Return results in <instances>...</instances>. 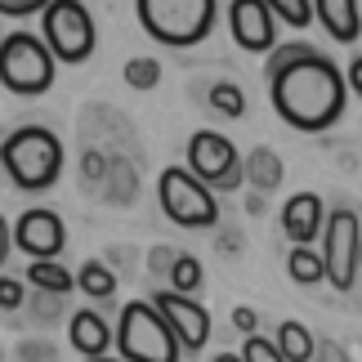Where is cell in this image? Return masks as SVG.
<instances>
[{
	"label": "cell",
	"instance_id": "1",
	"mask_svg": "<svg viewBox=\"0 0 362 362\" xmlns=\"http://www.w3.org/2000/svg\"><path fill=\"white\" fill-rule=\"evenodd\" d=\"M349 76L313 45H286L269 54V103L291 130L322 134L344 117Z\"/></svg>",
	"mask_w": 362,
	"mask_h": 362
},
{
	"label": "cell",
	"instance_id": "2",
	"mask_svg": "<svg viewBox=\"0 0 362 362\" xmlns=\"http://www.w3.org/2000/svg\"><path fill=\"white\" fill-rule=\"evenodd\" d=\"M0 170L23 192L54 188L63 175V139L49 125H18L0 139Z\"/></svg>",
	"mask_w": 362,
	"mask_h": 362
},
{
	"label": "cell",
	"instance_id": "3",
	"mask_svg": "<svg viewBox=\"0 0 362 362\" xmlns=\"http://www.w3.org/2000/svg\"><path fill=\"white\" fill-rule=\"evenodd\" d=\"M117 358L125 362H179L184 344L152 300H130L117 317Z\"/></svg>",
	"mask_w": 362,
	"mask_h": 362
},
{
	"label": "cell",
	"instance_id": "4",
	"mask_svg": "<svg viewBox=\"0 0 362 362\" xmlns=\"http://www.w3.org/2000/svg\"><path fill=\"white\" fill-rule=\"evenodd\" d=\"M134 9H139L144 32L170 49L202 45L219 18L215 0H134Z\"/></svg>",
	"mask_w": 362,
	"mask_h": 362
},
{
	"label": "cell",
	"instance_id": "5",
	"mask_svg": "<svg viewBox=\"0 0 362 362\" xmlns=\"http://www.w3.org/2000/svg\"><path fill=\"white\" fill-rule=\"evenodd\" d=\"M54 49L45 45V36H32V32H13L0 40V86L18 99H36L54 86Z\"/></svg>",
	"mask_w": 362,
	"mask_h": 362
},
{
	"label": "cell",
	"instance_id": "6",
	"mask_svg": "<svg viewBox=\"0 0 362 362\" xmlns=\"http://www.w3.org/2000/svg\"><path fill=\"white\" fill-rule=\"evenodd\" d=\"M157 202L175 228H215L219 219L215 188L197 179L188 165H165L157 175Z\"/></svg>",
	"mask_w": 362,
	"mask_h": 362
},
{
	"label": "cell",
	"instance_id": "7",
	"mask_svg": "<svg viewBox=\"0 0 362 362\" xmlns=\"http://www.w3.org/2000/svg\"><path fill=\"white\" fill-rule=\"evenodd\" d=\"M40 36H45V45L54 49V59L72 63V67L86 63L94 54V45H99L86 0H49V5L40 9Z\"/></svg>",
	"mask_w": 362,
	"mask_h": 362
},
{
	"label": "cell",
	"instance_id": "8",
	"mask_svg": "<svg viewBox=\"0 0 362 362\" xmlns=\"http://www.w3.org/2000/svg\"><path fill=\"white\" fill-rule=\"evenodd\" d=\"M188 170L219 192H233L246 184V161L238 157V144L219 130H197L188 139Z\"/></svg>",
	"mask_w": 362,
	"mask_h": 362
},
{
	"label": "cell",
	"instance_id": "9",
	"mask_svg": "<svg viewBox=\"0 0 362 362\" xmlns=\"http://www.w3.org/2000/svg\"><path fill=\"white\" fill-rule=\"evenodd\" d=\"M358 250H362V224L349 206L327 215V228H322V259H327V282L336 291H349L358 269Z\"/></svg>",
	"mask_w": 362,
	"mask_h": 362
},
{
	"label": "cell",
	"instance_id": "10",
	"mask_svg": "<svg viewBox=\"0 0 362 362\" xmlns=\"http://www.w3.org/2000/svg\"><path fill=\"white\" fill-rule=\"evenodd\" d=\"M228 32L246 54H273L277 49V13L269 0H228Z\"/></svg>",
	"mask_w": 362,
	"mask_h": 362
},
{
	"label": "cell",
	"instance_id": "11",
	"mask_svg": "<svg viewBox=\"0 0 362 362\" xmlns=\"http://www.w3.org/2000/svg\"><path fill=\"white\" fill-rule=\"evenodd\" d=\"M152 304H157L161 317L170 322V331L179 336V344H184V354H202L206 344H211V313L192 296H179V291L165 286V291L152 296Z\"/></svg>",
	"mask_w": 362,
	"mask_h": 362
},
{
	"label": "cell",
	"instance_id": "12",
	"mask_svg": "<svg viewBox=\"0 0 362 362\" xmlns=\"http://www.w3.org/2000/svg\"><path fill=\"white\" fill-rule=\"evenodd\" d=\"M13 246H18L27 259H59L63 246H67V228L54 211L32 206V211H23L13 219Z\"/></svg>",
	"mask_w": 362,
	"mask_h": 362
},
{
	"label": "cell",
	"instance_id": "13",
	"mask_svg": "<svg viewBox=\"0 0 362 362\" xmlns=\"http://www.w3.org/2000/svg\"><path fill=\"white\" fill-rule=\"evenodd\" d=\"M327 228V206L317 192H296L282 206V233L291 238V246H313Z\"/></svg>",
	"mask_w": 362,
	"mask_h": 362
},
{
	"label": "cell",
	"instance_id": "14",
	"mask_svg": "<svg viewBox=\"0 0 362 362\" xmlns=\"http://www.w3.org/2000/svg\"><path fill=\"white\" fill-rule=\"evenodd\" d=\"M67 340H72V349L81 358H107V349H117V327H107L103 313L81 309L67 322Z\"/></svg>",
	"mask_w": 362,
	"mask_h": 362
},
{
	"label": "cell",
	"instance_id": "15",
	"mask_svg": "<svg viewBox=\"0 0 362 362\" xmlns=\"http://www.w3.org/2000/svg\"><path fill=\"white\" fill-rule=\"evenodd\" d=\"M313 13H317V23H322V32L331 40H340V45H354V40L362 36L358 0H313Z\"/></svg>",
	"mask_w": 362,
	"mask_h": 362
},
{
	"label": "cell",
	"instance_id": "16",
	"mask_svg": "<svg viewBox=\"0 0 362 362\" xmlns=\"http://www.w3.org/2000/svg\"><path fill=\"white\" fill-rule=\"evenodd\" d=\"M242 161H246V184L255 188V192H264V197H269L273 188H282L286 165H282V157H277L273 148H264V144H259V148H250Z\"/></svg>",
	"mask_w": 362,
	"mask_h": 362
},
{
	"label": "cell",
	"instance_id": "17",
	"mask_svg": "<svg viewBox=\"0 0 362 362\" xmlns=\"http://www.w3.org/2000/svg\"><path fill=\"white\" fill-rule=\"evenodd\" d=\"M277 349H282L286 362H313V358H317V336H313L304 322H296V317H291V322L277 327Z\"/></svg>",
	"mask_w": 362,
	"mask_h": 362
},
{
	"label": "cell",
	"instance_id": "18",
	"mask_svg": "<svg viewBox=\"0 0 362 362\" xmlns=\"http://www.w3.org/2000/svg\"><path fill=\"white\" fill-rule=\"evenodd\" d=\"M99 197H103V202H112V206H130V202L139 197V175H134V161L112 157V170H107Z\"/></svg>",
	"mask_w": 362,
	"mask_h": 362
},
{
	"label": "cell",
	"instance_id": "19",
	"mask_svg": "<svg viewBox=\"0 0 362 362\" xmlns=\"http://www.w3.org/2000/svg\"><path fill=\"white\" fill-rule=\"evenodd\" d=\"M286 273H291V282H300V286L327 282V259H322V250H313V246H291V250H286Z\"/></svg>",
	"mask_w": 362,
	"mask_h": 362
},
{
	"label": "cell",
	"instance_id": "20",
	"mask_svg": "<svg viewBox=\"0 0 362 362\" xmlns=\"http://www.w3.org/2000/svg\"><path fill=\"white\" fill-rule=\"evenodd\" d=\"M27 282H32L36 291L67 296V291H76V273H67L59 259H32V264H27Z\"/></svg>",
	"mask_w": 362,
	"mask_h": 362
},
{
	"label": "cell",
	"instance_id": "21",
	"mask_svg": "<svg viewBox=\"0 0 362 362\" xmlns=\"http://www.w3.org/2000/svg\"><path fill=\"white\" fill-rule=\"evenodd\" d=\"M76 286L86 291L90 300H112V291H117V273H112V264H103V259H86L76 269Z\"/></svg>",
	"mask_w": 362,
	"mask_h": 362
},
{
	"label": "cell",
	"instance_id": "22",
	"mask_svg": "<svg viewBox=\"0 0 362 362\" xmlns=\"http://www.w3.org/2000/svg\"><path fill=\"white\" fill-rule=\"evenodd\" d=\"M202 282H206V269H202V259L192 255V250H179V259H175L170 277H165V286H170V291H179V296H197V291H202Z\"/></svg>",
	"mask_w": 362,
	"mask_h": 362
},
{
	"label": "cell",
	"instance_id": "23",
	"mask_svg": "<svg viewBox=\"0 0 362 362\" xmlns=\"http://www.w3.org/2000/svg\"><path fill=\"white\" fill-rule=\"evenodd\" d=\"M206 99H211V112L228 117V121L246 117V90H242V86H233V81H215Z\"/></svg>",
	"mask_w": 362,
	"mask_h": 362
},
{
	"label": "cell",
	"instance_id": "24",
	"mask_svg": "<svg viewBox=\"0 0 362 362\" xmlns=\"http://www.w3.org/2000/svg\"><path fill=\"white\" fill-rule=\"evenodd\" d=\"M107 170H112V157H107L103 148H86L81 152V188H90V192H103V179Z\"/></svg>",
	"mask_w": 362,
	"mask_h": 362
},
{
	"label": "cell",
	"instance_id": "25",
	"mask_svg": "<svg viewBox=\"0 0 362 362\" xmlns=\"http://www.w3.org/2000/svg\"><path fill=\"white\" fill-rule=\"evenodd\" d=\"M121 76H125L130 90H157L161 86V63L157 59H130L121 67Z\"/></svg>",
	"mask_w": 362,
	"mask_h": 362
},
{
	"label": "cell",
	"instance_id": "26",
	"mask_svg": "<svg viewBox=\"0 0 362 362\" xmlns=\"http://www.w3.org/2000/svg\"><path fill=\"white\" fill-rule=\"evenodd\" d=\"M269 9L277 13V23L296 27V32H304L317 13H313V0H269Z\"/></svg>",
	"mask_w": 362,
	"mask_h": 362
},
{
	"label": "cell",
	"instance_id": "27",
	"mask_svg": "<svg viewBox=\"0 0 362 362\" xmlns=\"http://www.w3.org/2000/svg\"><path fill=\"white\" fill-rule=\"evenodd\" d=\"M242 358L246 362H286L282 358V349H277V340H269V336H246V344H242Z\"/></svg>",
	"mask_w": 362,
	"mask_h": 362
},
{
	"label": "cell",
	"instance_id": "28",
	"mask_svg": "<svg viewBox=\"0 0 362 362\" xmlns=\"http://www.w3.org/2000/svg\"><path fill=\"white\" fill-rule=\"evenodd\" d=\"M23 304H27V286H23V277L0 273V309H5V313H18Z\"/></svg>",
	"mask_w": 362,
	"mask_h": 362
},
{
	"label": "cell",
	"instance_id": "29",
	"mask_svg": "<svg viewBox=\"0 0 362 362\" xmlns=\"http://www.w3.org/2000/svg\"><path fill=\"white\" fill-rule=\"evenodd\" d=\"M175 259H179V246H152L148 250V273L152 277H170Z\"/></svg>",
	"mask_w": 362,
	"mask_h": 362
},
{
	"label": "cell",
	"instance_id": "30",
	"mask_svg": "<svg viewBox=\"0 0 362 362\" xmlns=\"http://www.w3.org/2000/svg\"><path fill=\"white\" fill-rule=\"evenodd\" d=\"M49 0H0V18H27V13H40Z\"/></svg>",
	"mask_w": 362,
	"mask_h": 362
},
{
	"label": "cell",
	"instance_id": "31",
	"mask_svg": "<svg viewBox=\"0 0 362 362\" xmlns=\"http://www.w3.org/2000/svg\"><path fill=\"white\" fill-rule=\"evenodd\" d=\"M228 322H233V327H238V331H242V336H255V331H259V313H255V309H250V304H238V309H233V313H228Z\"/></svg>",
	"mask_w": 362,
	"mask_h": 362
},
{
	"label": "cell",
	"instance_id": "32",
	"mask_svg": "<svg viewBox=\"0 0 362 362\" xmlns=\"http://www.w3.org/2000/svg\"><path fill=\"white\" fill-rule=\"evenodd\" d=\"M313 362H354V358L344 354V344H336V340H317V358Z\"/></svg>",
	"mask_w": 362,
	"mask_h": 362
},
{
	"label": "cell",
	"instance_id": "33",
	"mask_svg": "<svg viewBox=\"0 0 362 362\" xmlns=\"http://www.w3.org/2000/svg\"><path fill=\"white\" fill-rule=\"evenodd\" d=\"M59 309H63V296H54V291H40V296H36V317H40V322L54 317Z\"/></svg>",
	"mask_w": 362,
	"mask_h": 362
},
{
	"label": "cell",
	"instance_id": "34",
	"mask_svg": "<svg viewBox=\"0 0 362 362\" xmlns=\"http://www.w3.org/2000/svg\"><path fill=\"white\" fill-rule=\"evenodd\" d=\"M9 246H13V228L5 224V215H0V273H5V259H9Z\"/></svg>",
	"mask_w": 362,
	"mask_h": 362
},
{
	"label": "cell",
	"instance_id": "35",
	"mask_svg": "<svg viewBox=\"0 0 362 362\" xmlns=\"http://www.w3.org/2000/svg\"><path fill=\"white\" fill-rule=\"evenodd\" d=\"M23 358L27 362H54V344L45 349V344H23Z\"/></svg>",
	"mask_w": 362,
	"mask_h": 362
},
{
	"label": "cell",
	"instance_id": "36",
	"mask_svg": "<svg viewBox=\"0 0 362 362\" xmlns=\"http://www.w3.org/2000/svg\"><path fill=\"white\" fill-rule=\"evenodd\" d=\"M344 76H349V90H354L358 99H362V54H358V59L349 63V72H344Z\"/></svg>",
	"mask_w": 362,
	"mask_h": 362
},
{
	"label": "cell",
	"instance_id": "37",
	"mask_svg": "<svg viewBox=\"0 0 362 362\" xmlns=\"http://www.w3.org/2000/svg\"><path fill=\"white\" fill-rule=\"evenodd\" d=\"M211 362H246V358H242V354H228V349H224V354H215Z\"/></svg>",
	"mask_w": 362,
	"mask_h": 362
},
{
	"label": "cell",
	"instance_id": "38",
	"mask_svg": "<svg viewBox=\"0 0 362 362\" xmlns=\"http://www.w3.org/2000/svg\"><path fill=\"white\" fill-rule=\"evenodd\" d=\"M81 362H125V358H81Z\"/></svg>",
	"mask_w": 362,
	"mask_h": 362
},
{
	"label": "cell",
	"instance_id": "39",
	"mask_svg": "<svg viewBox=\"0 0 362 362\" xmlns=\"http://www.w3.org/2000/svg\"><path fill=\"white\" fill-rule=\"evenodd\" d=\"M358 269H362V250H358Z\"/></svg>",
	"mask_w": 362,
	"mask_h": 362
},
{
	"label": "cell",
	"instance_id": "40",
	"mask_svg": "<svg viewBox=\"0 0 362 362\" xmlns=\"http://www.w3.org/2000/svg\"><path fill=\"white\" fill-rule=\"evenodd\" d=\"M0 40H5V32H0Z\"/></svg>",
	"mask_w": 362,
	"mask_h": 362
},
{
	"label": "cell",
	"instance_id": "41",
	"mask_svg": "<svg viewBox=\"0 0 362 362\" xmlns=\"http://www.w3.org/2000/svg\"><path fill=\"white\" fill-rule=\"evenodd\" d=\"M23 362H27V358H23Z\"/></svg>",
	"mask_w": 362,
	"mask_h": 362
}]
</instances>
